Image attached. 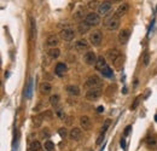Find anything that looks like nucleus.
Wrapping results in <instances>:
<instances>
[{"label": "nucleus", "mask_w": 157, "mask_h": 151, "mask_svg": "<svg viewBox=\"0 0 157 151\" xmlns=\"http://www.w3.org/2000/svg\"><path fill=\"white\" fill-rule=\"evenodd\" d=\"M67 129H65V127H62V128H59L58 129V134L60 135V137H62V138H65V137H67Z\"/></svg>", "instance_id": "e433bc0d"}, {"label": "nucleus", "mask_w": 157, "mask_h": 151, "mask_svg": "<svg viewBox=\"0 0 157 151\" xmlns=\"http://www.w3.org/2000/svg\"><path fill=\"white\" fill-rule=\"evenodd\" d=\"M120 144H121V146H122V149H125V150H126V142H125V139H123V138L121 139Z\"/></svg>", "instance_id": "37998d69"}, {"label": "nucleus", "mask_w": 157, "mask_h": 151, "mask_svg": "<svg viewBox=\"0 0 157 151\" xmlns=\"http://www.w3.org/2000/svg\"><path fill=\"white\" fill-rule=\"evenodd\" d=\"M146 145H148V148L151 149V150H156L157 149V139L155 135H150L146 139Z\"/></svg>", "instance_id": "f3484780"}, {"label": "nucleus", "mask_w": 157, "mask_h": 151, "mask_svg": "<svg viewBox=\"0 0 157 151\" xmlns=\"http://www.w3.org/2000/svg\"><path fill=\"white\" fill-rule=\"evenodd\" d=\"M89 28H91V26L88 23H86L85 21H82V22H80L79 23V26H78V30H79V33L80 34H86L89 30Z\"/></svg>", "instance_id": "6ab92c4d"}, {"label": "nucleus", "mask_w": 157, "mask_h": 151, "mask_svg": "<svg viewBox=\"0 0 157 151\" xmlns=\"http://www.w3.org/2000/svg\"><path fill=\"white\" fill-rule=\"evenodd\" d=\"M47 53H48V56L51 57V58L56 59V58L59 57L60 51H59V48H57V47H51V48H50L48 51H47Z\"/></svg>", "instance_id": "393cba45"}, {"label": "nucleus", "mask_w": 157, "mask_h": 151, "mask_svg": "<svg viewBox=\"0 0 157 151\" xmlns=\"http://www.w3.org/2000/svg\"><path fill=\"white\" fill-rule=\"evenodd\" d=\"M41 116L44 117V119H52L53 117V113L51 111V110H46V111H45V113H42L41 114Z\"/></svg>", "instance_id": "72a5a7b5"}, {"label": "nucleus", "mask_w": 157, "mask_h": 151, "mask_svg": "<svg viewBox=\"0 0 157 151\" xmlns=\"http://www.w3.org/2000/svg\"><path fill=\"white\" fill-rule=\"evenodd\" d=\"M85 22L88 23L91 27H95L100 23V15L99 13H95V12H89L86 15L85 17Z\"/></svg>", "instance_id": "7ed1b4c3"}, {"label": "nucleus", "mask_w": 157, "mask_h": 151, "mask_svg": "<svg viewBox=\"0 0 157 151\" xmlns=\"http://www.w3.org/2000/svg\"><path fill=\"white\" fill-rule=\"evenodd\" d=\"M120 56H121V53H120L119 50H116V48H110V50H108V52H106V59L111 60L113 63H114Z\"/></svg>", "instance_id": "9b49d317"}, {"label": "nucleus", "mask_w": 157, "mask_h": 151, "mask_svg": "<svg viewBox=\"0 0 157 151\" xmlns=\"http://www.w3.org/2000/svg\"><path fill=\"white\" fill-rule=\"evenodd\" d=\"M139 100H140V95H139V97H136V98L134 99V102L132 103L131 110H135V109H136V107H138V104H139Z\"/></svg>", "instance_id": "c9c22d12"}, {"label": "nucleus", "mask_w": 157, "mask_h": 151, "mask_svg": "<svg viewBox=\"0 0 157 151\" xmlns=\"http://www.w3.org/2000/svg\"><path fill=\"white\" fill-rule=\"evenodd\" d=\"M56 115H57V117L63 120L65 119V114H64V109L60 108V107H56Z\"/></svg>", "instance_id": "c85d7f7f"}, {"label": "nucleus", "mask_w": 157, "mask_h": 151, "mask_svg": "<svg viewBox=\"0 0 157 151\" xmlns=\"http://www.w3.org/2000/svg\"><path fill=\"white\" fill-rule=\"evenodd\" d=\"M103 140H104V133H100V135L98 137V139H97V142H95V144H97V145H100Z\"/></svg>", "instance_id": "58836bf2"}, {"label": "nucleus", "mask_w": 157, "mask_h": 151, "mask_svg": "<svg viewBox=\"0 0 157 151\" xmlns=\"http://www.w3.org/2000/svg\"><path fill=\"white\" fill-rule=\"evenodd\" d=\"M83 16H85V12H83L82 7H79L76 11L74 12L73 18L75 19V21H81V19H83ZM85 17H86V16H85Z\"/></svg>", "instance_id": "5701e85b"}, {"label": "nucleus", "mask_w": 157, "mask_h": 151, "mask_svg": "<svg viewBox=\"0 0 157 151\" xmlns=\"http://www.w3.org/2000/svg\"><path fill=\"white\" fill-rule=\"evenodd\" d=\"M67 70H68V68H67V65H65L64 63H58L57 65H56V68H54L56 74H57L58 76H60V77L67 73Z\"/></svg>", "instance_id": "2eb2a0df"}, {"label": "nucleus", "mask_w": 157, "mask_h": 151, "mask_svg": "<svg viewBox=\"0 0 157 151\" xmlns=\"http://www.w3.org/2000/svg\"><path fill=\"white\" fill-rule=\"evenodd\" d=\"M106 1H109L111 4H120V3H122V0H106Z\"/></svg>", "instance_id": "a19ab883"}, {"label": "nucleus", "mask_w": 157, "mask_h": 151, "mask_svg": "<svg viewBox=\"0 0 157 151\" xmlns=\"http://www.w3.org/2000/svg\"><path fill=\"white\" fill-rule=\"evenodd\" d=\"M110 125H111V120H105V122L103 125V128H102V133H105L106 130H108V128L110 127Z\"/></svg>", "instance_id": "473e14b6"}, {"label": "nucleus", "mask_w": 157, "mask_h": 151, "mask_svg": "<svg viewBox=\"0 0 157 151\" xmlns=\"http://www.w3.org/2000/svg\"><path fill=\"white\" fill-rule=\"evenodd\" d=\"M58 42H59V40L56 35H51V36H48L46 40V45L50 47H56L58 45Z\"/></svg>", "instance_id": "aec40b11"}, {"label": "nucleus", "mask_w": 157, "mask_h": 151, "mask_svg": "<svg viewBox=\"0 0 157 151\" xmlns=\"http://www.w3.org/2000/svg\"><path fill=\"white\" fill-rule=\"evenodd\" d=\"M50 103H51L52 107H58V103H59V95L58 94H54L50 97Z\"/></svg>", "instance_id": "cd10ccee"}, {"label": "nucleus", "mask_w": 157, "mask_h": 151, "mask_svg": "<svg viewBox=\"0 0 157 151\" xmlns=\"http://www.w3.org/2000/svg\"><path fill=\"white\" fill-rule=\"evenodd\" d=\"M100 73H102V75H103L104 77H113V76H114L113 69H111L109 65H106L105 68H103L102 70H100Z\"/></svg>", "instance_id": "b1692460"}, {"label": "nucleus", "mask_w": 157, "mask_h": 151, "mask_svg": "<svg viewBox=\"0 0 157 151\" xmlns=\"http://www.w3.org/2000/svg\"><path fill=\"white\" fill-rule=\"evenodd\" d=\"M59 36L62 38V40H64V41H72V40L75 38V32L72 28L63 29V30H60Z\"/></svg>", "instance_id": "423d86ee"}, {"label": "nucleus", "mask_w": 157, "mask_h": 151, "mask_svg": "<svg viewBox=\"0 0 157 151\" xmlns=\"http://www.w3.org/2000/svg\"><path fill=\"white\" fill-rule=\"evenodd\" d=\"M113 64H114V67H115V68L120 69V68H121V65L123 64V57H122V56H120V57H119L117 59H116Z\"/></svg>", "instance_id": "2f4dec72"}, {"label": "nucleus", "mask_w": 157, "mask_h": 151, "mask_svg": "<svg viewBox=\"0 0 157 151\" xmlns=\"http://www.w3.org/2000/svg\"><path fill=\"white\" fill-rule=\"evenodd\" d=\"M41 135H44V137L42 138H48V132H47V130H42V132H41Z\"/></svg>", "instance_id": "79ce46f5"}, {"label": "nucleus", "mask_w": 157, "mask_h": 151, "mask_svg": "<svg viewBox=\"0 0 157 151\" xmlns=\"http://www.w3.org/2000/svg\"><path fill=\"white\" fill-rule=\"evenodd\" d=\"M80 127H82L85 130H89L91 127H92V121H91V119L88 116H86V115L81 116V119H80Z\"/></svg>", "instance_id": "1a4fd4ad"}, {"label": "nucleus", "mask_w": 157, "mask_h": 151, "mask_svg": "<svg viewBox=\"0 0 157 151\" xmlns=\"http://www.w3.org/2000/svg\"><path fill=\"white\" fill-rule=\"evenodd\" d=\"M67 92L70 94V95H79L80 94V88L78 86H73V85H70V86H67Z\"/></svg>", "instance_id": "4be33fe9"}, {"label": "nucleus", "mask_w": 157, "mask_h": 151, "mask_svg": "<svg viewBox=\"0 0 157 151\" xmlns=\"http://www.w3.org/2000/svg\"><path fill=\"white\" fill-rule=\"evenodd\" d=\"M111 10H113V4L109 1H104L103 4H100V6L98 7V13L100 16H106V15L110 13Z\"/></svg>", "instance_id": "0eeeda50"}, {"label": "nucleus", "mask_w": 157, "mask_h": 151, "mask_svg": "<svg viewBox=\"0 0 157 151\" xmlns=\"http://www.w3.org/2000/svg\"><path fill=\"white\" fill-rule=\"evenodd\" d=\"M128 10H129L128 4L122 3V4H121L120 6H119V9L115 11V13H114V15H115V16H117L119 18H121V17H122V16H125V15L128 12Z\"/></svg>", "instance_id": "9d476101"}, {"label": "nucleus", "mask_w": 157, "mask_h": 151, "mask_svg": "<svg viewBox=\"0 0 157 151\" xmlns=\"http://www.w3.org/2000/svg\"><path fill=\"white\" fill-rule=\"evenodd\" d=\"M42 116L41 115H39V116H36L34 119V123H35V126H40V123H41V121H42Z\"/></svg>", "instance_id": "4c0bfd02"}, {"label": "nucleus", "mask_w": 157, "mask_h": 151, "mask_svg": "<svg viewBox=\"0 0 157 151\" xmlns=\"http://www.w3.org/2000/svg\"><path fill=\"white\" fill-rule=\"evenodd\" d=\"M143 63H144V65H149V63H150V54H149L148 52H145V53H144Z\"/></svg>", "instance_id": "f704fd0d"}, {"label": "nucleus", "mask_w": 157, "mask_h": 151, "mask_svg": "<svg viewBox=\"0 0 157 151\" xmlns=\"http://www.w3.org/2000/svg\"><path fill=\"white\" fill-rule=\"evenodd\" d=\"M97 56H95V53L92 52V51H88V52H86L85 53V56H83V60H85V63L86 64H88V65H93L95 64V62H97Z\"/></svg>", "instance_id": "6e6552de"}, {"label": "nucleus", "mask_w": 157, "mask_h": 151, "mask_svg": "<svg viewBox=\"0 0 157 151\" xmlns=\"http://www.w3.org/2000/svg\"><path fill=\"white\" fill-rule=\"evenodd\" d=\"M155 117H156V119H155V120H156V121H157V115H156V116H155Z\"/></svg>", "instance_id": "a18cd8bd"}, {"label": "nucleus", "mask_w": 157, "mask_h": 151, "mask_svg": "<svg viewBox=\"0 0 157 151\" xmlns=\"http://www.w3.org/2000/svg\"><path fill=\"white\" fill-rule=\"evenodd\" d=\"M129 36H131L129 29H122L119 33V40L121 44H127V41L129 40Z\"/></svg>", "instance_id": "ddd939ff"}, {"label": "nucleus", "mask_w": 157, "mask_h": 151, "mask_svg": "<svg viewBox=\"0 0 157 151\" xmlns=\"http://www.w3.org/2000/svg\"><path fill=\"white\" fill-rule=\"evenodd\" d=\"M44 149H45V151H53L54 150V144L51 142V140H47V142L44 144Z\"/></svg>", "instance_id": "c756f323"}, {"label": "nucleus", "mask_w": 157, "mask_h": 151, "mask_svg": "<svg viewBox=\"0 0 157 151\" xmlns=\"http://www.w3.org/2000/svg\"><path fill=\"white\" fill-rule=\"evenodd\" d=\"M131 129H132V126H127V128H126L125 132H123V135H125V137H127L128 133L131 132Z\"/></svg>", "instance_id": "ea45409f"}, {"label": "nucleus", "mask_w": 157, "mask_h": 151, "mask_svg": "<svg viewBox=\"0 0 157 151\" xmlns=\"http://www.w3.org/2000/svg\"><path fill=\"white\" fill-rule=\"evenodd\" d=\"M105 27L109 30H116L120 27V18L117 16H115V15H113V16L109 17L105 21Z\"/></svg>", "instance_id": "39448f33"}, {"label": "nucleus", "mask_w": 157, "mask_h": 151, "mask_svg": "<svg viewBox=\"0 0 157 151\" xmlns=\"http://www.w3.org/2000/svg\"><path fill=\"white\" fill-rule=\"evenodd\" d=\"M30 151H40L41 150V144L38 140H33L32 143H30V146H29Z\"/></svg>", "instance_id": "a878e982"}, {"label": "nucleus", "mask_w": 157, "mask_h": 151, "mask_svg": "<svg viewBox=\"0 0 157 151\" xmlns=\"http://www.w3.org/2000/svg\"><path fill=\"white\" fill-rule=\"evenodd\" d=\"M36 38V23H35V19L32 18L30 19V39L34 40Z\"/></svg>", "instance_id": "412c9836"}, {"label": "nucleus", "mask_w": 157, "mask_h": 151, "mask_svg": "<svg viewBox=\"0 0 157 151\" xmlns=\"http://www.w3.org/2000/svg\"><path fill=\"white\" fill-rule=\"evenodd\" d=\"M87 6H88L89 10H93V11H94V10H98V7L100 6V4H99L98 0H91V1H88Z\"/></svg>", "instance_id": "bb28decb"}, {"label": "nucleus", "mask_w": 157, "mask_h": 151, "mask_svg": "<svg viewBox=\"0 0 157 151\" xmlns=\"http://www.w3.org/2000/svg\"><path fill=\"white\" fill-rule=\"evenodd\" d=\"M98 86H102V79H99V76L97 75H92V76H89L87 80H86V82L83 85L85 88H93V87H98Z\"/></svg>", "instance_id": "f03ea898"}, {"label": "nucleus", "mask_w": 157, "mask_h": 151, "mask_svg": "<svg viewBox=\"0 0 157 151\" xmlns=\"http://www.w3.org/2000/svg\"><path fill=\"white\" fill-rule=\"evenodd\" d=\"M103 93V89L100 86L98 87H93V88H89L87 91V93H86V98L91 102H95V100H98L100 98V95Z\"/></svg>", "instance_id": "f257e3e1"}, {"label": "nucleus", "mask_w": 157, "mask_h": 151, "mask_svg": "<svg viewBox=\"0 0 157 151\" xmlns=\"http://www.w3.org/2000/svg\"><path fill=\"white\" fill-rule=\"evenodd\" d=\"M94 67H95V69L100 72V70H102L103 68L106 67V59H105L103 56L98 57V58H97V62H95V64H94Z\"/></svg>", "instance_id": "a211bd4d"}, {"label": "nucleus", "mask_w": 157, "mask_h": 151, "mask_svg": "<svg viewBox=\"0 0 157 151\" xmlns=\"http://www.w3.org/2000/svg\"><path fill=\"white\" fill-rule=\"evenodd\" d=\"M75 50H76L78 52H82V51H86V50H88V42L86 41V40H78L76 42L74 45Z\"/></svg>", "instance_id": "f8f14e48"}, {"label": "nucleus", "mask_w": 157, "mask_h": 151, "mask_svg": "<svg viewBox=\"0 0 157 151\" xmlns=\"http://www.w3.org/2000/svg\"><path fill=\"white\" fill-rule=\"evenodd\" d=\"M32 89H33V80H29L28 87H27V92H26V97H27V98L32 97Z\"/></svg>", "instance_id": "7c9ffc66"}, {"label": "nucleus", "mask_w": 157, "mask_h": 151, "mask_svg": "<svg viewBox=\"0 0 157 151\" xmlns=\"http://www.w3.org/2000/svg\"><path fill=\"white\" fill-rule=\"evenodd\" d=\"M103 41V34L100 30H93L92 33L89 34V42L93 45V46H99Z\"/></svg>", "instance_id": "20e7f679"}, {"label": "nucleus", "mask_w": 157, "mask_h": 151, "mask_svg": "<svg viewBox=\"0 0 157 151\" xmlns=\"http://www.w3.org/2000/svg\"><path fill=\"white\" fill-rule=\"evenodd\" d=\"M98 113H103L104 111V107H98Z\"/></svg>", "instance_id": "c03bdc74"}, {"label": "nucleus", "mask_w": 157, "mask_h": 151, "mask_svg": "<svg viewBox=\"0 0 157 151\" xmlns=\"http://www.w3.org/2000/svg\"><path fill=\"white\" fill-rule=\"evenodd\" d=\"M51 91H52L51 83H48V82H42L41 85H40V92H41V94L47 95V94L51 93Z\"/></svg>", "instance_id": "dca6fc26"}, {"label": "nucleus", "mask_w": 157, "mask_h": 151, "mask_svg": "<svg viewBox=\"0 0 157 151\" xmlns=\"http://www.w3.org/2000/svg\"><path fill=\"white\" fill-rule=\"evenodd\" d=\"M81 137H82V130H81L80 128L74 127L69 132V138L72 140H79V139H81Z\"/></svg>", "instance_id": "4468645a"}, {"label": "nucleus", "mask_w": 157, "mask_h": 151, "mask_svg": "<svg viewBox=\"0 0 157 151\" xmlns=\"http://www.w3.org/2000/svg\"><path fill=\"white\" fill-rule=\"evenodd\" d=\"M156 11H157V6H156Z\"/></svg>", "instance_id": "49530a36"}]
</instances>
